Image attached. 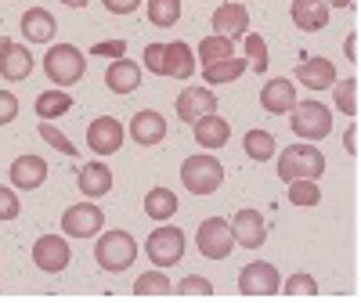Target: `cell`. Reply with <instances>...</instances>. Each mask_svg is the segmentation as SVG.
<instances>
[{
  "instance_id": "cell-1",
  "label": "cell",
  "mask_w": 361,
  "mask_h": 303,
  "mask_svg": "<svg viewBox=\"0 0 361 303\" xmlns=\"http://www.w3.org/2000/svg\"><path fill=\"white\" fill-rule=\"evenodd\" d=\"M94 260L102 264V271H112V275H119V271H127L134 260H137V242L130 231H105L98 235L94 242Z\"/></svg>"
},
{
  "instance_id": "cell-2",
  "label": "cell",
  "mask_w": 361,
  "mask_h": 303,
  "mask_svg": "<svg viewBox=\"0 0 361 303\" xmlns=\"http://www.w3.org/2000/svg\"><path fill=\"white\" fill-rule=\"evenodd\" d=\"M180 180H185V188L192 195H214L224 185V166H221L217 156L199 152V156H188L180 163Z\"/></svg>"
},
{
  "instance_id": "cell-3",
  "label": "cell",
  "mask_w": 361,
  "mask_h": 303,
  "mask_svg": "<svg viewBox=\"0 0 361 303\" xmlns=\"http://www.w3.org/2000/svg\"><path fill=\"white\" fill-rule=\"evenodd\" d=\"M44 73H47V80H51L54 87H73V83H80L83 73H87V58H83V51L73 47V44H54V47L44 54Z\"/></svg>"
},
{
  "instance_id": "cell-4",
  "label": "cell",
  "mask_w": 361,
  "mask_h": 303,
  "mask_svg": "<svg viewBox=\"0 0 361 303\" xmlns=\"http://www.w3.org/2000/svg\"><path fill=\"white\" fill-rule=\"evenodd\" d=\"M289 123H293V134L300 141H322V137H329V130H333V112H329L318 98L296 101Z\"/></svg>"
},
{
  "instance_id": "cell-5",
  "label": "cell",
  "mask_w": 361,
  "mask_h": 303,
  "mask_svg": "<svg viewBox=\"0 0 361 303\" xmlns=\"http://www.w3.org/2000/svg\"><path fill=\"white\" fill-rule=\"evenodd\" d=\"M322 173H325V156L314 144H289L279 156V177L282 180H296V177L318 180Z\"/></svg>"
},
{
  "instance_id": "cell-6",
  "label": "cell",
  "mask_w": 361,
  "mask_h": 303,
  "mask_svg": "<svg viewBox=\"0 0 361 303\" xmlns=\"http://www.w3.org/2000/svg\"><path fill=\"white\" fill-rule=\"evenodd\" d=\"M282 289V275L275 264L267 260H253L243 267V275H238V292L250 296V299H267Z\"/></svg>"
},
{
  "instance_id": "cell-7",
  "label": "cell",
  "mask_w": 361,
  "mask_h": 303,
  "mask_svg": "<svg viewBox=\"0 0 361 303\" xmlns=\"http://www.w3.org/2000/svg\"><path fill=\"white\" fill-rule=\"evenodd\" d=\"M195 246L206 260H228L231 249H235V235H231V224L221 221V217H209L199 224L195 231Z\"/></svg>"
},
{
  "instance_id": "cell-8",
  "label": "cell",
  "mask_w": 361,
  "mask_h": 303,
  "mask_svg": "<svg viewBox=\"0 0 361 303\" xmlns=\"http://www.w3.org/2000/svg\"><path fill=\"white\" fill-rule=\"evenodd\" d=\"M145 253L148 260H152L156 267H173L185 260V231H177V228H156L152 235H148L145 242Z\"/></svg>"
},
{
  "instance_id": "cell-9",
  "label": "cell",
  "mask_w": 361,
  "mask_h": 303,
  "mask_svg": "<svg viewBox=\"0 0 361 303\" xmlns=\"http://www.w3.org/2000/svg\"><path fill=\"white\" fill-rule=\"evenodd\" d=\"M102 224H105V214L94 202H73L62 214V231L73 238H94L102 231Z\"/></svg>"
},
{
  "instance_id": "cell-10",
  "label": "cell",
  "mask_w": 361,
  "mask_h": 303,
  "mask_svg": "<svg viewBox=\"0 0 361 303\" xmlns=\"http://www.w3.org/2000/svg\"><path fill=\"white\" fill-rule=\"evenodd\" d=\"M87 148L98 152V156H116V152L123 148V123H119L116 116L90 119V127H87Z\"/></svg>"
},
{
  "instance_id": "cell-11",
  "label": "cell",
  "mask_w": 361,
  "mask_h": 303,
  "mask_svg": "<svg viewBox=\"0 0 361 303\" xmlns=\"http://www.w3.org/2000/svg\"><path fill=\"white\" fill-rule=\"evenodd\" d=\"M69 260H73V253H69V242H66L62 235H40V238L33 242V264H37L40 271H47V275L66 271Z\"/></svg>"
},
{
  "instance_id": "cell-12",
  "label": "cell",
  "mask_w": 361,
  "mask_h": 303,
  "mask_svg": "<svg viewBox=\"0 0 361 303\" xmlns=\"http://www.w3.org/2000/svg\"><path fill=\"white\" fill-rule=\"evenodd\" d=\"M33 54H29V47L15 44V40H0V76H4L8 83H22L33 76Z\"/></svg>"
},
{
  "instance_id": "cell-13",
  "label": "cell",
  "mask_w": 361,
  "mask_h": 303,
  "mask_svg": "<svg viewBox=\"0 0 361 303\" xmlns=\"http://www.w3.org/2000/svg\"><path fill=\"white\" fill-rule=\"evenodd\" d=\"M231 235H235V246L243 249H260L264 238H267V228H264V217L260 209H238L235 221H231Z\"/></svg>"
},
{
  "instance_id": "cell-14",
  "label": "cell",
  "mask_w": 361,
  "mask_h": 303,
  "mask_svg": "<svg viewBox=\"0 0 361 303\" xmlns=\"http://www.w3.org/2000/svg\"><path fill=\"white\" fill-rule=\"evenodd\" d=\"M206 112H217V94L209 87H185L177 94V119L180 123H195Z\"/></svg>"
},
{
  "instance_id": "cell-15",
  "label": "cell",
  "mask_w": 361,
  "mask_h": 303,
  "mask_svg": "<svg viewBox=\"0 0 361 303\" xmlns=\"http://www.w3.org/2000/svg\"><path fill=\"white\" fill-rule=\"evenodd\" d=\"M293 80L300 87H311V90H329L336 83V66L329 62V58H322V54H311V58H304V62L296 66Z\"/></svg>"
},
{
  "instance_id": "cell-16",
  "label": "cell",
  "mask_w": 361,
  "mask_h": 303,
  "mask_svg": "<svg viewBox=\"0 0 361 303\" xmlns=\"http://www.w3.org/2000/svg\"><path fill=\"white\" fill-rule=\"evenodd\" d=\"M130 137H134L141 148L159 144V141L166 137V119H163L156 109H141V112H134V119H130Z\"/></svg>"
},
{
  "instance_id": "cell-17",
  "label": "cell",
  "mask_w": 361,
  "mask_h": 303,
  "mask_svg": "<svg viewBox=\"0 0 361 303\" xmlns=\"http://www.w3.org/2000/svg\"><path fill=\"white\" fill-rule=\"evenodd\" d=\"M246 29H250V11L238 0H228V4H221L214 11V33L235 40V37H246Z\"/></svg>"
},
{
  "instance_id": "cell-18",
  "label": "cell",
  "mask_w": 361,
  "mask_h": 303,
  "mask_svg": "<svg viewBox=\"0 0 361 303\" xmlns=\"http://www.w3.org/2000/svg\"><path fill=\"white\" fill-rule=\"evenodd\" d=\"M293 105H296V87L289 83V80H267L264 83V90H260V109L264 112H271V116H286V112H293Z\"/></svg>"
},
{
  "instance_id": "cell-19",
  "label": "cell",
  "mask_w": 361,
  "mask_h": 303,
  "mask_svg": "<svg viewBox=\"0 0 361 303\" xmlns=\"http://www.w3.org/2000/svg\"><path fill=\"white\" fill-rule=\"evenodd\" d=\"M192 130H195V141L202 144V148H224L228 144V137H231V123L224 116H217V112H206V116H199L195 123H192Z\"/></svg>"
},
{
  "instance_id": "cell-20",
  "label": "cell",
  "mask_w": 361,
  "mask_h": 303,
  "mask_svg": "<svg viewBox=\"0 0 361 303\" xmlns=\"http://www.w3.org/2000/svg\"><path fill=\"white\" fill-rule=\"evenodd\" d=\"M8 173H11V185H15V188L33 192V188H40L44 180H47V163H44L40 156H18Z\"/></svg>"
},
{
  "instance_id": "cell-21",
  "label": "cell",
  "mask_w": 361,
  "mask_h": 303,
  "mask_svg": "<svg viewBox=\"0 0 361 303\" xmlns=\"http://www.w3.org/2000/svg\"><path fill=\"white\" fill-rule=\"evenodd\" d=\"M293 25L304 29V33H318V29L329 25V4L325 0H293Z\"/></svg>"
},
{
  "instance_id": "cell-22",
  "label": "cell",
  "mask_w": 361,
  "mask_h": 303,
  "mask_svg": "<svg viewBox=\"0 0 361 303\" xmlns=\"http://www.w3.org/2000/svg\"><path fill=\"white\" fill-rule=\"evenodd\" d=\"M105 87L112 94H130V90L141 87V66L130 62V58H116V62L105 69Z\"/></svg>"
},
{
  "instance_id": "cell-23",
  "label": "cell",
  "mask_w": 361,
  "mask_h": 303,
  "mask_svg": "<svg viewBox=\"0 0 361 303\" xmlns=\"http://www.w3.org/2000/svg\"><path fill=\"white\" fill-rule=\"evenodd\" d=\"M192 73H195V54H192V47H188L185 40L166 44V51H163V76H170V80H188Z\"/></svg>"
},
{
  "instance_id": "cell-24",
  "label": "cell",
  "mask_w": 361,
  "mask_h": 303,
  "mask_svg": "<svg viewBox=\"0 0 361 303\" xmlns=\"http://www.w3.org/2000/svg\"><path fill=\"white\" fill-rule=\"evenodd\" d=\"M76 188L83 192V199H102L112 192V170L105 163H87L76 173Z\"/></svg>"
},
{
  "instance_id": "cell-25",
  "label": "cell",
  "mask_w": 361,
  "mask_h": 303,
  "mask_svg": "<svg viewBox=\"0 0 361 303\" xmlns=\"http://www.w3.org/2000/svg\"><path fill=\"white\" fill-rule=\"evenodd\" d=\"M22 37L29 44H51L54 40V15L47 8H29L22 15Z\"/></svg>"
},
{
  "instance_id": "cell-26",
  "label": "cell",
  "mask_w": 361,
  "mask_h": 303,
  "mask_svg": "<svg viewBox=\"0 0 361 303\" xmlns=\"http://www.w3.org/2000/svg\"><path fill=\"white\" fill-rule=\"evenodd\" d=\"M246 69H250L246 58H235L231 54V58H221V62H214V66H202V80L209 87H221V83H235Z\"/></svg>"
},
{
  "instance_id": "cell-27",
  "label": "cell",
  "mask_w": 361,
  "mask_h": 303,
  "mask_svg": "<svg viewBox=\"0 0 361 303\" xmlns=\"http://www.w3.org/2000/svg\"><path fill=\"white\" fill-rule=\"evenodd\" d=\"M134 296L137 299H159V296H173V282L166 278V271L156 267V271H148V275H141L134 282Z\"/></svg>"
},
{
  "instance_id": "cell-28",
  "label": "cell",
  "mask_w": 361,
  "mask_h": 303,
  "mask_svg": "<svg viewBox=\"0 0 361 303\" xmlns=\"http://www.w3.org/2000/svg\"><path fill=\"white\" fill-rule=\"evenodd\" d=\"M177 195L170 192V188H152V192H148L145 195V217H152V221H170L173 214H177Z\"/></svg>"
},
{
  "instance_id": "cell-29",
  "label": "cell",
  "mask_w": 361,
  "mask_h": 303,
  "mask_svg": "<svg viewBox=\"0 0 361 303\" xmlns=\"http://www.w3.org/2000/svg\"><path fill=\"white\" fill-rule=\"evenodd\" d=\"M231 54H235V40H231V37H221V33H209V37H202V44H199L202 66H214V62H221V58H231Z\"/></svg>"
},
{
  "instance_id": "cell-30",
  "label": "cell",
  "mask_w": 361,
  "mask_h": 303,
  "mask_svg": "<svg viewBox=\"0 0 361 303\" xmlns=\"http://www.w3.org/2000/svg\"><path fill=\"white\" fill-rule=\"evenodd\" d=\"M336 94V109L343 112V116H357V94H361V80L357 76H350V80H336L333 87H329Z\"/></svg>"
},
{
  "instance_id": "cell-31",
  "label": "cell",
  "mask_w": 361,
  "mask_h": 303,
  "mask_svg": "<svg viewBox=\"0 0 361 303\" xmlns=\"http://www.w3.org/2000/svg\"><path fill=\"white\" fill-rule=\"evenodd\" d=\"M69 109H73V98L66 94V90H44V94L37 98V116L40 119H58Z\"/></svg>"
},
{
  "instance_id": "cell-32",
  "label": "cell",
  "mask_w": 361,
  "mask_h": 303,
  "mask_svg": "<svg viewBox=\"0 0 361 303\" xmlns=\"http://www.w3.org/2000/svg\"><path fill=\"white\" fill-rule=\"evenodd\" d=\"M145 15H148V22H152V25L170 29V25L180 18V0H148Z\"/></svg>"
},
{
  "instance_id": "cell-33",
  "label": "cell",
  "mask_w": 361,
  "mask_h": 303,
  "mask_svg": "<svg viewBox=\"0 0 361 303\" xmlns=\"http://www.w3.org/2000/svg\"><path fill=\"white\" fill-rule=\"evenodd\" d=\"M286 185H289V202H296V206H318L322 202V188L311 177H296V180H286Z\"/></svg>"
},
{
  "instance_id": "cell-34",
  "label": "cell",
  "mask_w": 361,
  "mask_h": 303,
  "mask_svg": "<svg viewBox=\"0 0 361 303\" xmlns=\"http://www.w3.org/2000/svg\"><path fill=\"white\" fill-rule=\"evenodd\" d=\"M246 156L257 159V163H267L271 156H275V137H271L267 130H250L246 134Z\"/></svg>"
},
{
  "instance_id": "cell-35",
  "label": "cell",
  "mask_w": 361,
  "mask_h": 303,
  "mask_svg": "<svg viewBox=\"0 0 361 303\" xmlns=\"http://www.w3.org/2000/svg\"><path fill=\"white\" fill-rule=\"evenodd\" d=\"M173 296L177 299H209V296H214V282L199 278V275H188L180 285H173Z\"/></svg>"
},
{
  "instance_id": "cell-36",
  "label": "cell",
  "mask_w": 361,
  "mask_h": 303,
  "mask_svg": "<svg viewBox=\"0 0 361 303\" xmlns=\"http://www.w3.org/2000/svg\"><path fill=\"white\" fill-rule=\"evenodd\" d=\"M279 292H286L289 299H314V296H318V282L300 271V275H289V282H286Z\"/></svg>"
},
{
  "instance_id": "cell-37",
  "label": "cell",
  "mask_w": 361,
  "mask_h": 303,
  "mask_svg": "<svg viewBox=\"0 0 361 303\" xmlns=\"http://www.w3.org/2000/svg\"><path fill=\"white\" fill-rule=\"evenodd\" d=\"M246 62H250V69H257V73H267V66H271L267 44H264L260 33H246Z\"/></svg>"
},
{
  "instance_id": "cell-38",
  "label": "cell",
  "mask_w": 361,
  "mask_h": 303,
  "mask_svg": "<svg viewBox=\"0 0 361 303\" xmlns=\"http://www.w3.org/2000/svg\"><path fill=\"white\" fill-rule=\"evenodd\" d=\"M40 137H44V141H47L51 148L66 152V156H76V152H80V148H76V144H73V141H69V137H66L62 130H58V127L51 123V119H44V123H40Z\"/></svg>"
},
{
  "instance_id": "cell-39",
  "label": "cell",
  "mask_w": 361,
  "mask_h": 303,
  "mask_svg": "<svg viewBox=\"0 0 361 303\" xmlns=\"http://www.w3.org/2000/svg\"><path fill=\"white\" fill-rule=\"evenodd\" d=\"M18 214H22V202H18V195H15L11 188L0 185V221H15Z\"/></svg>"
},
{
  "instance_id": "cell-40",
  "label": "cell",
  "mask_w": 361,
  "mask_h": 303,
  "mask_svg": "<svg viewBox=\"0 0 361 303\" xmlns=\"http://www.w3.org/2000/svg\"><path fill=\"white\" fill-rule=\"evenodd\" d=\"M163 51H166V44H148L145 47V69L148 73L163 76Z\"/></svg>"
},
{
  "instance_id": "cell-41",
  "label": "cell",
  "mask_w": 361,
  "mask_h": 303,
  "mask_svg": "<svg viewBox=\"0 0 361 303\" xmlns=\"http://www.w3.org/2000/svg\"><path fill=\"white\" fill-rule=\"evenodd\" d=\"M15 116H18V98L11 90H0V127H8Z\"/></svg>"
},
{
  "instance_id": "cell-42",
  "label": "cell",
  "mask_w": 361,
  "mask_h": 303,
  "mask_svg": "<svg viewBox=\"0 0 361 303\" xmlns=\"http://www.w3.org/2000/svg\"><path fill=\"white\" fill-rule=\"evenodd\" d=\"M357 141H361V127H357V123H350V127H347V134H343V148H347V156H354V159L361 156V144H357Z\"/></svg>"
},
{
  "instance_id": "cell-43",
  "label": "cell",
  "mask_w": 361,
  "mask_h": 303,
  "mask_svg": "<svg viewBox=\"0 0 361 303\" xmlns=\"http://www.w3.org/2000/svg\"><path fill=\"white\" fill-rule=\"evenodd\" d=\"M123 51H127L123 40H105V44H94V47H90V54H112V58H123Z\"/></svg>"
},
{
  "instance_id": "cell-44",
  "label": "cell",
  "mask_w": 361,
  "mask_h": 303,
  "mask_svg": "<svg viewBox=\"0 0 361 303\" xmlns=\"http://www.w3.org/2000/svg\"><path fill=\"white\" fill-rule=\"evenodd\" d=\"M102 4H105L112 15H130V11H137L141 0H102Z\"/></svg>"
},
{
  "instance_id": "cell-45",
  "label": "cell",
  "mask_w": 361,
  "mask_h": 303,
  "mask_svg": "<svg viewBox=\"0 0 361 303\" xmlns=\"http://www.w3.org/2000/svg\"><path fill=\"white\" fill-rule=\"evenodd\" d=\"M343 51H347L350 62H361V33H350L347 44H343Z\"/></svg>"
},
{
  "instance_id": "cell-46",
  "label": "cell",
  "mask_w": 361,
  "mask_h": 303,
  "mask_svg": "<svg viewBox=\"0 0 361 303\" xmlns=\"http://www.w3.org/2000/svg\"><path fill=\"white\" fill-rule=\"evenodd\" d=\"M329 8H354V0H325Z\"/></svg>"
},
{
  "instance_id": "cell-47",
  "label": "cell",
  "mask_w": 361,
  "mask_h": 303,
  "mask_svg": "<svg viewBox=\"0 0 361 303\" xmlns=\"http://www.w3.org/2000/svg\"><path fill=\"white\" fill-rule=\"evenodd\" d=\"M62 4H66V8H87L90 0H62Z\"/></svg>"
}]
</instances>
